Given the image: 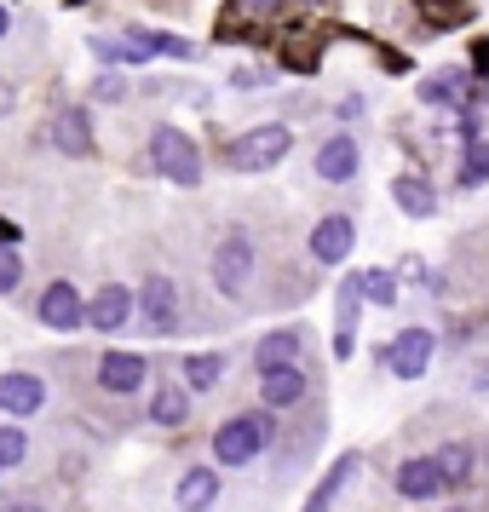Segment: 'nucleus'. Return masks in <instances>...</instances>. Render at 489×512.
<instances>
[{"instance_id":"nucleus-29","label":"nucleus","mask_w":489,"mask_h":512,"mask_svg":"<svg viewBox=\"0 0 489 512\" xmlns=\"http://www.w3.org/2000/svg\"><path fill=\"white\" fill-rule=\"evenodd\" d=\"M6 512H41V507H35V501H12Z\"/></svg>"},{"instance_id":"nucleus-4","label":"nucleus","mask_w":489,"mask_h":512,"mask_svg":"<svg viewBox=\"0 0 489 512\" xmlns=\"http://www.w3.org/2000/svg\"><path fill=\"white\" fill-rule=\"evenodd\" d=\"M432 346H438V340H432L426 328H403L392 346H386V363H392L397 380H420V374L432 369Z\"/></svg>"},{"instance_id":"nucleus-24","label":"nucleus","mask_w":489,"mask_h":512,"mask_svg":"<svg viewBox=\"0 0 489 512\" xmlns=\"http://www.w3.org/2000/svg\"><path fill=\"white\" fill-rule=\"evenodd\" d=\"M150 415L162 420V426H179V420L190 415L185 392H179V386H162V392H156V403H150Z\"/></svg>"},{"instance_id":"nucleus-16","label":"nucleus","mask_w":489,"mask_h":512,"mask_svg":"<svg viewBox=\"0 0 489 512\" xmlns=\"http://www.w3.org/2000/svg\"><path fill=\"white\" fill-rule=\"evenodd\" d=\"M213 501H219V478H213V466H196V472L179 478V507L185 512H208Z\"/></svg>"},{"instance_id":"nucleus-13","label":"nucleus","mask_w":489,"mask_h":512,"mask_svg":"<svg viewBox=\"0 0 489 512\" xmlns=\"http://www.w3.org/2000/svg\"><path fill=\"white\" fill-rule=\"evenodd\" d=\"M357 162H363V156H357V144H351L346 133H340V139H328L323 150H317V173H323L328 185H346V179H357Z\"/></svg>"},{"instance_id":"nucleus-7","label":"nucleus","mask_w":489,"mask_h":512,"mask_svg":"<svg viewBox=\"0 0 489 512\" xmlns=\"http://www.w3.org/2000/svg\"><path fill=\"white\" fill-rule=\"evenodd\" d=\"M351 242H357V225H351L346 213H328V219H317V231H311V254L323 259V265H340L351 254Z\"/></svg>"},{"instance_id":"nucleus-2","label":"nucleus","mask_w":489,"mask_h":512,"mask_svg":"<svg viewBox=\"0 0 489 512\" xmlns=\"http://www.w3.org/2000/svg\"><path fill=\"white\" fill-rule=\"evenodd\" d=\"M150 162L162 167L173 185H196V179H202V156H196V144H190L179 127H156V133H150Z\"/></svg>"},{"instance_id":"nucleus-3","label":"nucleus","mask_w":489,"mask_h":512,"mask_svg":"<svg viewBox=\"0 0 489 512\" xmlns=\"http://www.w3.org/2000/svg\"><path fill=\"white\" fill-rule=\"evenodd\" d=\"M265 438H271V426H265L259 415L225 420V426L213 432V455H219L225 466H248V461L259 455V449H265Z\"/></svg>"},{"instance_id":"nucleus-30","label":"nucleus","mask_w":489,"mask_h":512,"mask_svg":"<svg viewBox=\"0 0 489 512\" xmlns=\"http://www.w3.org/2000/svg\"><path fill=\"white\" fill-rule=\"evenodd\" d=\"M6 24H12V18H6V6H0V35H6Z\"/></svg>"},{"instance_id":"nucleus-18","label":"nucleus","mask_w":489,"mask_h":512,"mask_svg":"<svg viewBox=\"0 0 489 512\" xmlns=\"http://www.w3.org/2000/svg\"><path fill=\"white\" fill-rule=\"evenodd\" d=\"M259 397H265L271 409H288V403H300L305 397V374L300 369H271L265 374V386H259Z\"/></svg>"},{"instance_id":"nucleus-23","label":"nucleus","mask_w":489,"mask_h":512,"mask_svg":"<svg viewBox=\"0 0 489 512\" xmlns=\"http://www.w3.org/2000/svg\"><path fill=\"white\" fill-rule=\"evenodd\" d=\"M219 374H225V357H213V351H196V357H185V380L196 386V392L219 386Z\"/></svg>"},{"instance_id":"nucleus-17","label":"nucleus","mask_w":489,"mask_h":512,"mask_svg":"<svg viewBox=\"0 0 489 512\" xmlns=\"http://www.w3.org/2000/svg\"><path fill=\"white\" fill-rule=\"evenodd\" d=\"M52 144H58L64 156H87V150H93V133H87V116H81V110H64V116L52 121Z\"/></svg>"},{"instance_id":"nucleus-12","label":"nucleus","mask_w":489,"mask_h":512,"mask_svg":"<svg viewBox=\"0 0 489 512\" xmlns=\"http://www.w3.org/2000/svg\"><path fill=\"white\" fill-rule=\"evenodd\" d=\"M139 311H144V323L156 328V334H167V328H173V311H179V294H173V282H167V277H150V282H144Z\"/></svg>"},{"instance_id":"nucleus-22","label":"nucleus","mask_w":489,"mask_h":512,"mask_svg":"<svg viewBox=\"0 0 489 512\" xmlns=\"http://www.w3.org/2000/svg\"><path fill=\"white\" fill-rule=\"evenodd\" d=\"M461 185L466 190L489 185V144L484 139H466V150H461Z\"/></svg>"},{"instance_id":"nucleus-14","label":"nucleus","mask_w":489,"mask_h":512,"mask_svg":"<svg viewBox=\"0 0 489 512\" xmlns=\"http://www.w3.org/2000/svg\"><path fill=\"white\" fill-rule=\"evenodd\" d=\"M294 357H300V334H294V328H277V334H265V340H259V351H254L259 374L294 369Z\"/></svg>"},{"instance_id":"nucleus-20","label":"nucleus","mask_w":489,"mask_h":512,"mask_svg":"<svg viewBox=\"0 0 489 512\" xmlns=\"http://www.w3.org/2000/svg\"><path fill=\"white\" fill-rule=\"evenodd\" d=\"M351 472H357V455H340V461H334V472H328L323 484H317V495L305 501V512H323L328 501H340V489L351 484Z\"/></svg>"},{"instance_id":"nucleus-26","label":"nucleus","mask_w":489,"mask_h":512,"mask_svg":"<svg viewBox=\"0 0 489 512\" xmlns=\"http://www.w3.org/2000/svg\"><path fill=\"white\" fill-rule=\"evenodd\" d=\"M18 277H24V259H18V248H12V242H0V294H12V288H18Z\"/></svg>"},{"instance_id":"nucleus-27","label":"nucleus","mask_w":489,"mask_h":512,"mask_svg":"<svg viewBox=\"0 0 489 512\" xmlns=\"http://www.w3.org/2000/svg\"><path fill=\"white\" fill-rule=\"evenodd\" d=\"M363 294H369L374 305H392L397 300V282L386 277V271H369V277H363Z\"/></svg>"},{"instance_id":"nucleus-9","label":"nucleus","mask_w":489,"mask_h":512,"mask_svg":"<svg viewBox=\"0 0 489 512\" xmlns=\"http://www.w3.org/2000/svg\"><path fill=\"white\" fill-rule=\"evenodd\" d=\"M98 386L104 392H133V386H144V357L139 351H104L98 357Z\"/></svg>"},{"instance_id":"nucleus-15","label":"nucleus","mask_w":489,"mask_h":512,"mask_svg":"<svg viewBox=\"0 0 489 512\" xmlns=\"http://www.w3.org/2000/svg\"><path fill=\"white\" fill-rule=\"evenodd\" d=\"M392 196H397V208L409 213V219H426V213L438 208V190L426 185V179H415V173H397Z\"/></svg>"},{"instance_id":"nucleus-10","label":"nucleus","mask_w":489,"mask_h":512,"mask_svg":"<svg viewBox=\"0 0 489 512\" xmlns=\"http://www.w3.org/2000/svg\"><path fill=\"white\" fill-rule=\"evenodd\" d=\"M443 472H438V461L426 455V461H403L397 466V495H409V501H432V495H443Z\"/></svg>"},{"instance_id":"nucleus-5","label":"nucleus","mask_w":489,"mask_h":512,"mask_svg":"<svg viewBox=\"0 0 489 512\" xmlns=\"http://www.w3.org/2000/svg\"><path fill=\"white\" fill-rule=\"evenodd\" d=\"M248 277H254V242H248V236H225L219 254H213V282H219L225 294H242Z\"/></svg>"},{"instance_id":"nucleus-19","label":"nucleus","mask_w":489,"mask_h":512,"mask_svg":"<svg viewBox=\"0 0 489 512\" xmlns=\"http://www.w3.org/2000/svg\"><path fill=\"white\" fill-rule=\"evenodd\" d=\"M466 81H472V75L438 70L432 81H420V98H426V104H466Z\"/></svg>"},{"instance_id":"nucleus-28","label":"nucleus","mask_w":489,"mask_h":512,"mask_svg":"<svg viewBox=\"0 0 489 512\" xmlns=\"http://www.w3.org/2000/svg\"><path fill=\"white\" fill-rule=\"evenodd\" d=\"M236 6H242V12H248V18H265V12H271V6H277V0H236Z\"/></svg>"},{"instance_id":"nucleus-6","label":"nucleus","mask_w":489,"mask_h":512,"mask_svg":"<svg viewBox=\"0 0 489 512\" xmlns=\"http://www.w3.org/2000/svg\"><path fill=\"white\" fill-rule=\"evenodd\" d=\"M41 323L58 328V334H70V328L87 323V300L75 294L70 282H52L47 294H41Z\"/></svg>"},{"instance_id":"nucleus-21","label":"nucleus","mask_w":489,"mask_h":512,"mask_svg":"<svg viewBox=\"0 0 489 512\" xmlns=\"http://www.w3.org/2000/svg\"><path fill=\"white\" fill-rule=\"evenodd\" d=\"M432 461H438V472H443V484L449 489H461L466 478H472V449H466V443H443Z\"/></svg>"},{"instance_id":"nucleus-11","label":"nucleus","mask_w":489,"mask_h":512,"mask_svg":"<svg viewBox=\"0 0 489 512\" xmlns=\"http://www.w3.org/2000/svg\"><path fill=\"white\" fill-rule=\"evenodd\" d=\"M133 305H139V300H133L127 288H116V282H110V288H98L93 300H87V323L110 334V328H121L127 317H133Z\"/></svg>"},{"instance_id":"nucleus-25","label":"nucleus","mask_w":489,"mask_h":512,"mask_svg":"<svg viewBox=\"0 0 489 512\" xmlns=\"http://www.w3.org/2000/svg\"><path fill=\"white\" fill-rule=\"evenodd\" d=\"M24 449H29V438L18 432V426H0V472H6V466H18V461H24Z\"/></svg>"},{"instance_id":"nucleus-1","label":"nucleus","mask_w":489,"mask_h":512,"mask_svg":"<svg viewBox=\"0 0 489 512\" xmlns=\"http://www.w3.org/2000/svg\"><path fill=\"white\" fill-rule=\"evenodd\" d=\"M288 150H294V133L271 121V127H254V133H242V139L231 144V167L236 173H265V167H277Z\"/></svg>"},{"instance_id":"nucleus-8","label":"nucleus","mask_w":489,"mask_h":512,"mask_svg":"<svg viewBox=\"0 0 489 512\" xmlns=\"http://www.w3.org/2000/svg\"><path fill=\"white\" fill-rule=\"evenodd\" d=\"M47 403V380L41 374H0V409L6 415H35Z\"/></svg>"}]
</instances>
